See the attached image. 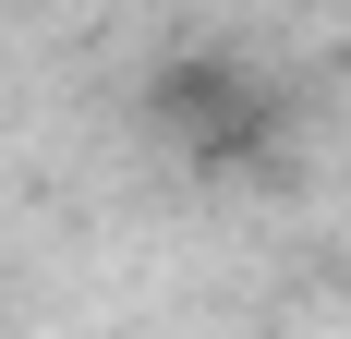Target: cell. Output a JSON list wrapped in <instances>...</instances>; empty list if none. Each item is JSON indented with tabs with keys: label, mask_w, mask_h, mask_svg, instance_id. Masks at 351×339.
<instances>
[{
	"label": "cell",
	"mask_w": 351,
	"mask_h": 339,
	"mask_svg": "<svg viewBox=\"0 0 351 339\" xmlns=\"http://www.w3.org/2000/svg\"><path fill=\"white\" fill-rule=\"evenodd\" d=\"M158 109H170V134H182V145H206V158H243L254 121H267V97H254L230 61H182L170 85H158Z\"/></svg>",
	"instance_id": "cell-1"
}]
</instances>
